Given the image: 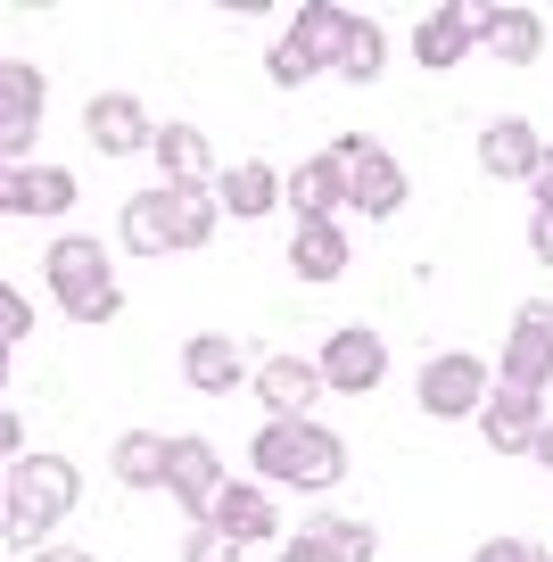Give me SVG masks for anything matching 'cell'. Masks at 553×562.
Listing matches in <instances>:
<instances>
[{"mask_svg": "<svg viewBox=\"0 0 553 562\" xmlns=\"http://www.w3.org/2000/svg\"><path fill=\"white\" fill-rule=\"evenodd\" d=\"M207 521L224 529V538H240V546H273V554L290 546V538H281V505H273V488H264V480H232L224 505H215Z\"/></svg>", "mask_w": 553, "mask_h": 562, "instance_id": "obj_16", "label": "cell"}, {"mask_svg": "<svg viewBox=\"0 0 553 562\" xmlns=\"http://www.w3.org/2000/svg\"><path fill=\"white\" fill-rule=\"evenodd\" d=\"M149 158H157V182H173V191H215V182H224L207 124H191V116L157 124V149H149Z\"/></svg>", "mask_w": 553, "mask_h": 562, "instance_id": "obj_11", "label": "cell"}, {"mask_svg": "<svg viewBox=\"0 0 553 562\" xmlns=\"http://www.w3.org/2000/svg\"><path fill=\"white\" fill-rule=\"evenodd\" d=\"M25 339H34V299L18 281H0V348H25Z\"/></svg>", "mask_w": 553, "mask_h": 562, "instance_id": "obj_28", "label": "cell"}, {"mask_svg": "<svg viewBox=\"0 0 553 562\" xmlns=\"http://www.w3.org/2000/svg\"><path fill=\"white\" fill-rule=\"evenodd\" d=\"M529 463H537V472H553V422H545V430H537V447H529Z\"/></svg>", "mask_w": 553, "mask_h": 562, "instance_id": "obj_34", "label": "cell"}, {"mask_svg": "<svg viewBox=\"0 0 553 562\" xmlns=\"http://www.w3.org/2000/svg\"><path fill=\"white\" fill-rule=\"evenodd\" d=\"M182 381H191L199 397H232V389H248L257 372H248L240 339H224V331H191V339H182Z\"/></svg>", "mask_w": 553, "mask_h": 562, "instance_id": "obj_19", "label": "cell"}, {"mask_svg": "<svg viewBox=\"0 0 553 562\" xmlns=\"http://www.w3.org/2000/svg\"><path fill=\"white\" fill-rule=\"evenodd\" d=\"M224 488H232V480H224V456H215L207 439H173V480H166L173 505L191 513V521H207V513L224 505Z\"/></svg>", "mask_w": 553, "mask_h": 562, "instance_id": "obj_15", "label": "cell"}, {"mask_svg": "<svg viewBox=\"0 0 553 562\" xmlns=\"http://www.w3.org/2000/svg\"><path fill=\"white\" fill-rule=\"evenodd\" d=\"M34 562H100V554H83V546H42Z\"/></svg>", "mask_w": 553, "mask_h": 562, "instance_id": "obj_35", "label": "cell"}, {"mask_svg": "<svg viewBox=\"0 0 553 562\" xmlns=\"http://www.w3.org/2000/svg\"><path fill=\"white\" fill-rule=\"evenodd\" d=\"M529 215H553V149H545V166H537V182H529Z\"/></svg>", "mask_w": 553, "mask_h": 562, "instance_id": "obj_32", "label": "cell"}, {"mask_svg": "<svg viewBox=\"0 0 553 562\" xmlns=\"http://www.w3.org/2000/svg\"><path fill=\"white\" fill-rule=\"evenodd\" d=\"M323 381H330V397H372V389L388 381V339L372 331V323H339V331L323 339Z\"/></svg>", "mask_w": 553, "mask_h": 562, "instance_id": "obj_8", "label": "cell"}, {"mask_svg": "<svg viewBox=\"0 0 553 562\" xmlns=\"http://www.w3.org/2000/svg\"><path fill=\"white\" fill-rule=\"evenodd\" d=\"M42 100H50V83L34 58H0V166H34Z\"/></svg>", "mask_w": 553, "mask_h": 562, "instance_id": "obj_7", "label": "cell"}, {"mask_svg": "<svg viewBox=\"0 0 553 562\" xmlns=\"http://www.w3.org/2000/svg\"><path fill=\"white\" fill-rule=\"evenodd\" d=\"M306 529H314L339 562H372V554H381V529H372V521H347V513H323V521H306Z\"/></svg>", "mask_w": 553, "mask_h": 562, "instance_id": "obj_26", "label": "cell"}, {"mask_svg": "<svg viewBox=\"0 0 553 562\" xmlns=\"http://www.w3.org/2000/svg\"><path fill=\"white\" fill-rule=\"evenodd\" d=\"M182 562H248V546L224 538L215 521H191V529H182Z\"/></svg>", "mask_w": 553, "mask_h": 562, "instance_id": "obj_27", "label": "cell"}, {"mask_svg": "<svg viewBox=\"0 0 553 562\" xmlns=\"http://www.w3.org/2000/svg\"><path fill=\"white\" fill-rule=\"evenodd\" d=\"M339 207H347V166H339V149L290 166V215H297V224H339Z\"/></svg>", "mask_w": 553, "mask_h": 562, "instance_id": "obj_21", "label": "cell"}, {"mask_svg": "<svg viewBox=\"0 0 553 562\" xmlns=\"http://www.w3.org/2000/svg\"><path fill=\"white\" fill-rule=\"evenodd\" d=\"M75 505H83V472H75L67 456H25V463H9V480H0V538L42 554L50 529L67 521Z\"/></svg>", "mask_w": 553, "mask_h": 562, "instance_id": "obj_1", "label": "cell"}, {"mask_svg": "<svg viewBox=\"0 0 553 562\" xmlns=\"http://www.w3.org/2000/svg\"><path fill=\"white\" fill-rule=\"evenodd\" d=\"M545 166V140H537L529 116H487L479 124V175L487 182H537Z\"/></svg>", "mask_w": 553, "mask_h": 562, "instance_id": "obj_14", "label": "cell"}, {"mask_svg": "<svg viewBox=\"0 0 553 562\" xmlns=\"http://www.w3.org/2000/svg\"><path fill=\"white\" fill-rule=\"evenodd\" d=\"M83 182L67 166H0V215H34V224H67Z\"/></svg>", "mask_w": 553, "mask_h": 562, "instance_id": "obj_10", "label": "cell"}, {"mask_svg": "<svg viewBox=\"0 0 553 562\" xmlns=\"http://www.w3.org/2000/svg\"><path fill=\"white\" fill-rule=\"evenodd\" d=\"M330 149H339V166H347V207L372 215V224H397L405 199H414V175H405L397 149L372 140V133H339Z\"/></svg>", "mask_w": 553, "mask_h": 562, "instance_id": "obj_4", "label": "cell"}, {"mask_svg": "<svg viewBox=\"0 0 553 562\" xmlns=\"http://www.w3.org/2000/svg\"><path fill=\"white\" fill-rule=\"evenodd\" d=\"M215 199H224L232 224H264L273 207H290V175H281V166H264V158H240V166H224Z\"/></svg>", "mask_w": 553, "mask_h": 562, "instance_id": "obj_20", "label": "cell"}, {"mask_svg": "<svg viewBox=\"0 0 553 562\" xmlns=\"http://www.w3.org/2000/svg\"><path fill=\"white\" fill-rule=\"evenodd\" d=\"M108 472H116L133 496L166 488V480H173V439H166V430H124V439L108 447Z\"/></svg>", "mask_w": 553, "mask_h": 562, "instance_id": "obj_22", "label": "cell"}, {"mask_svg": "<svg viewBox=\"0 0 553 562\" xmlns=\"http://www.w3.org/2000/svg\"><path fill=\"white\" fill-rule=\"evenodd\" d=\"M463 50H479V9H463V0H430L414 18V67L447 75L463 67Z\"/></svg>", "mask_w": 553, "mask_h": 562, "instance_id": "obj_13", "label": "cell"}, {"mask_svg": "<svg viewBox=\"0 0 553 562\" xmlns=\"http://www.w3.org/2000/svg\"><path fill=\"white\" fill-rule=\"evenodd\" d=\"M529 257L553 265V215H529Z\"/></svg>", "mask_w": 553, "mask_h": 562, "instance_id": "obj_33", "label": "cell"}, {"mask_svg": "<svg viewBox=\"0 0 553 562\" xmlns=\"http://www.w3.org/2000/svg\"><path fill=\"white\" fill-rule=\"evenodd\" d=\"M264 397V422H314V397H323V364L314 356H264L257 381H248Z\"/></svg>", "mask_w": 553, "mask_h": 562, "instance_id": "obj_12", "label": "cell"}, {"mask_svg": "<svg viewBox=\"0 0 553 562\" xmlns=\"http://www.w3.org/2000/svg\"><path fill=\"white\" fill-rule=\"evenodd\" d=\"M116 240L133 248V257H173V224H166V182L157 191H133L116 207Z\"/></svg>", "mask_w": 553, "mask_h": 562, "instance_id": "obj_23", "label": "cell"}, {"mask_svg": "<svg viewBox=\"0 0 553 562\" xmlns=\"http://www.w3.org/2000/svg\"><path fill=\"white\" fill-rule=\"evenodd\" d=\"M496 381H504V389H537V397L553 389V299L512 306L504 348H496Z\"/></svg>", "mask_w": 553, "mask_h": 562, "instance_id": "obj_6", "label": "cell"}, {"mask_svg": "<svg viewBox=\"0 0 553 562\" xmlns=\"http://www.w3.org/2000/svg\"><path fill=\"white\" fill-rule=\"evenodd\" d=\"M545 422H553V414H545V397H537V389H504V381H496V397H487V414H479V439L496 447V456H529Z\"/></svg>", "mask_w": 553, "mask_h": 562, "instance_id": "obj_17", "label": "cell"}, {"mask_svg": "<svg viewBox=\"0 0 553 562\" xmlns=\"http://www.w3.org/2000/svg\"><path fill=\"white\" fill-rule=\"evenodd\" d=\"M42 290L58 299V315H67V323H91V331L124 315L116 257H108V240H91V232H58V240L42 248Z\"/></svg>", "mask_w": 553, "mask_h": 562, "instance_id": "obj_3", "label": "cell"}, {"mask_svg": "<svg viewBox=\"0 0 553 562\" xmlns=\"http://www.w3.org/2000/svg\"><path fill=\"white\" fill-rule=\"evenodd\" d=\"M0 456H9V463H25V414H18V405L0 414Z\"/></svg>", "mask_w": 553, "mask_h": 562, "instance_id": "obj_31", "label": "cell"}, {"mask_svg": "<svg viewBox=\"0 0 553 562\" xmlns=\"http://www.w3.org/2000/svg\"><path fill=\"white\" fill-rule=\"evenodd\" d=\"M83 140L100 158H140V149H157V116L140 108V91H91L83 100Z\"/></svg>", "mask_w": 553, "mask_h": 562, "instance_id": "obj_9", "label": "cell"}, {"mask_svg": "<svg viewBox=\"0 0 553 562\" xmlns=\"http://www.w3.org/2000/svg\"><path fill=\"white\" fill-rule=\"evenodd\" d=\"M487 397H496V364L471 356V348H447V356H430V364L414 372V405L430 422H479Z\"/></svg>", "mask_w": 553, "mask_h": 562, "instance_id": "obj_5", "label": "cell"}, {"mask_svg": "<svg viewBox=\"0 0 553 562\" xmlns=\"http://www.w3.org/2000/svg\"><path fill=\"white\" fill-rule=\"evenodd\" d=\"M381 75H388V34H381V18H363V9H356L347 50H339V83H381Z\"/></svg>", "mask_w": 553, "mask_h": 562, "instance_id": "obj_25", "label": "cell"}, {"mask_svg": "<svg viewBox=\"0 0 553 562\" xmlns=\"http://www.w3.org/2000/svg\"><path fill=\"white\" fill-rule=\"evenodd\" d=\"M347 257H356V248H347V224H297L290 232V273L297 281H339Z\"/></svg>", "mask_w": 553, "mask_h": 562, "instance_id": "obj_24", "label": "cell"}, {"mask_svg": "<svg viewBox=\"0 0 553 562\" xmlns=\"http://www.w3.org/2000/svg\"><path fill=\"white\" fill-rule=\"evenodd\" d=\"M471 562H553L537 538H479L471 546Z\"/></svg>", "mask_w": 553, "mask_h": 562, "instance_id": "obj_29", "label": "cell"}, {"mask_svg": "<svg viewBox=\"0 0 553 562\" xmlns=\"http://www.w3.org/2000/svg\"><path fill=\"white\" fill-rule=\"evenodd\" d=\"M248 463H257L264 488H306V496H330L347 480V439L323 430V422H257L248 439Z\"/></svg>", "mask_w": 553, "mask_h": 562, "instance_id": "obj_2", "label": "cell"}, {"mask_svg": "<svg viewBox=\"0 0 553 562\" xmlns=\"http://www.w3.org/2000/svg\"><path fill=\"white\" fill-rule=\"evenodd\" d=\"M273 562H339V554H330V546H323V538H314V529H297V538H290V546H281V554H273Z\"/></svg>", "mask_w": 553, "mask_h": 562, "instance_id": "obj_30", "label": "cell"}, {"mask_svg": "<svg viewBox=\"0 0 553 562\" xmlns=\"http://www.w3.org/2000/svg\"><path fill=\"white\" fill-rule=\"evenodd\" d=\"M479 50L496 67H537L545 58V18L520 9V0H496V9H479Z\"/></svg>", "mask_w": 553, "mask_h": 562, "instance_id": "obj_18", "label": "cell"}]
</instances>
